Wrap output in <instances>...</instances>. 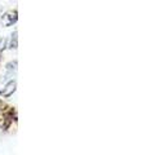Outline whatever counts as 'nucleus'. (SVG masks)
Wrapping results in <instances>:
<instances>
[{
  "mask_svg": "<svg viewBox=\"0 0 147 155\" xmlns=\"http://www.w3.org/2000/svg\"><path fill=\"white\" fill-rule=\"evenodd\" d=\"M16 87H17V84H16V81H9V83L5 85V88H3V91H0V94L2 96H4V97H8V96H11L14 91H16Z\"/></svg>",
  "mask_w": 147,
  "mask_h": 155,
  "instance_id": "obj_1",
  "label": "nucleus"
},
{
  "mask_svg": "<svg viewBox=\"0 0 147 155\" xmlns=\"http://www.w3.org/2000/svg\"><path fill=\"white\" fill-rule=\"evenodd\" d=\"M17 21V12L14 11V12H9L7 13L5 16H3V23L5 26H9V25H12L13 22H16Z\"/></svg>",
  "mask_w": 147,
  "mask_h": 155,
  "instance_id": "obj_2",
  "label": "nucleus"
},
{
  "mask_svg": "<svg viewBox=\"0 0 147 155\" xmlns=\"http://www.w3.org/2000/svg\"><path fill=\"white\" fill-rule=\"evenodd\" d=\"M9 120L7 119H0V129H7L9 127Z\"/></svg>",
  "mask_w": 147,
  "mask_h": 155,
  "instance_id": "obj_3",
  "label": "nucleus"
},
{
  "mask_svg": "<svg viewBox=\"0 0 147 155\" xmlns=\"http://www.w3.org/2000/svg\"><path fill=\"white\" fill-rule=\"evenodd\" d=\"M4 107H5V104L0 100V111H4Z\"/></svg>",
  "mask_w": 147,
  "mask_h": 155,
  "instance_id": "obj_4",
  "label": "nucleus"
},
{
  "mask_svg": "<svg viewBox=\"0 0 147 155\" xmlns=\"http://www.w3.org/2000/svg\"><path fill=\"white\" fill-rule=\"evenodd\" d=\"M3 45H4V40H2V39H0V51H2L3 48H4Z\"/></svg>",
  "mask_w": 147,
  "mask_h": 155,
  "instance_id": "obj_5",
  "label": "nucleus"
}]
</instances>
